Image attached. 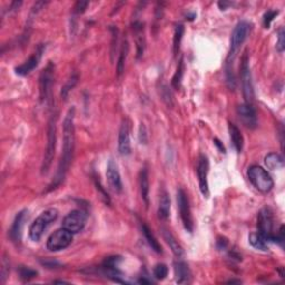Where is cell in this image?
I'll return each mask as SVG.
<instances>
[{
  "label": "cell",
  "mask_w": 285,
  "mask_h": 285,
  "mask_svg": "<svg viewBox=\"0 0 285 285\" xmlns=\"http://www.w3.org/2000/svg\"><path fill=\"white\" fill-rule=\"evenodd\" d=\"M208 170L209 163L207 156L204 154H200L198 159V166H196V174H198L200 190L205 198H208L209 190H208Z\"/></svg>",
  "instance_id": "7c38bea8"
},
{
  "label": "cell",
  "mask_w": 285,
  "mask_h": 285,
  "mask_svg": "<svg viewBox=\"0 0 285 285\" xmlns=\"http://www.w3.org/2000/svg\"><path fill=\"white\" fill-rule=\"evenodd\" d=\"M273 214L270 208H263L257 216V233L261 234L267 243L273 236Z\"/></svg>",
  "instance_id": "8fae6325"
},
{
  "label": "cell",
  "mask_w": 285,
  "mask_h": 285,
  "mask_svg": "<svg viewBox=\"0 0 285 285\" xmlns=\"http://www.w3.org/2000/svg\"><path fill=\"white\" fill-rule=\"evenodd\" d=\"M214 144H215V145L217 146V148L220 149V152H221V153H225L224 146H223V144H222V142H220L219 138H214Z\"/></svg>",
  "instance_id": "f35d334b"
},
{
  "label": "cell",
  "mask_w": 285,
  "mask_h": 285,
  "mask_svg": "<svg viewBox=\"0 0 285 285\" xmlns=\"http://www.w3.org/2000/svg\"><path fill=\"white\" fill-rule=\"evenodd\" d=\"M26 214L27 211H22L17 214L14 222H12L11 228L9 230V236L11 238V241L14 243H19L22 240V234H23V228L24 223L26 221Z\"/></svg>",
  "instance_id": "e0dca14e"
},
{
  "label": "cell",
  "mask_w": 285,
  "mask_h": 285,
  "mask_svg": "<svg viewBox=\"0 0 285 285\" xmlns=\"http://www.w3.org/2000/svg\"><path fill=\"white\" fill-rule=\"evenodd\" d=\"M138 283H141V284H152V280H148V279H146V278H141L140 280H138Z\"/></svg>",
  "instance_id": "60d3db41"
},
{
  "label": "cell",
  "mask_w": 285,
  "mask_h": 285,
  "mask_svg": "<svg viewBox=\"0 0 285 285\" xmlns=\"http://www.w3.org/2000/svg\"><path fill=\"white\" fill-rule=\"evenodd\" d=\"M184 70H185V67H184V59H183V57H182L181 59H179L177 69H176V73H175L174 77H173V81H171V85H173L174 88H176V89H178V88L181 87V83H182V79H183Z\"/></svg>",
  "instance_id": "f1b7e54d"
},
{
  "label": "cell",
  "mask_w": 285,
  "mask_h": 285,
  "mask_svg": "<svg viewBox=\"0 0 285 285\" xmlns=\"http://www.w3.org/2000/svg\"><path fill=\"white\" fill-rule=\"evenodd\" d=\"M184 30H185V28H184L182 24H178L175 28L174 41H173V48H174V56L175 57L177 56V54L179 53V48H181V43H182V39H183Z\"/></svg>",
  "instance_id": "4316f807"
},
{
  "label": "cell",
  "mask_w": 285,
  "mask_h": 285,
  "mask_svg": "<svg viewBox=\"0 0 285 285\" xmlns=\"http://www.w3.org/2000/svg\"><path fill=\"white\" fill-rule=\"evenodd\" d=\"M142 234H144V236L146 238V241H147L148 243V245L152 247V250L154 251V252H156L158 254H161L163 252V250H162V246L161 244H159L158 241H157V238L155 237V235L153 234L152 230H150V228L147 226V224H145L144 222H142Z\"/></svg>",
  "instance_id": "cb8c5ba5"
},
{
  "label": "cell",
  "mask_w": 285,
  "mask_h": 285,
  "mask_svg": "<svg viewBox=\"0 0 285 285\" xmlns=\"http://www.w3.org/2000/svg\"><path fill=\"white\" fill-rule=\"evenodd\" d=\"M153 273L157 280H164L167 276V273H169V269H167V266L165 265V264L159 263L155 265Z\"/></svg>",
  "instance_id": "1f68e13d"
},
{
  "label": "cell",
  "mask_w": 285,
  "mask_h": 285,
  "mask_svg": "<svg viewBox=\"0 0 285 285\" xmlns=\"http://www.w3.org/2000/svg\"><path fill=\"white\" fill-rule=\"evenodd\" d=\"M118 152L121 156H128L131 147V123L127 118L123 119L118 134Z\"/></svg>",
  "instance_id": "4fadbf2b"
},
{
  "label": "cell",
  "mask_w": 285,
  "mask_h": 285,
  "mask_svg": "<svg viewBox=\"0 0 285 285\" xmlns=\"http://www.w3.org/2000/svg\"><path fill=\"white\" fill-rule=\"evenodd\" d=\"M106 177L108 185H110L113 192L120 193L123 191V182H121L120 173L118 171V166H117V164L114 162V159H110V161H108Z\"/></svg>",
  "instance_id": "9a60e30c"
},
{
  "label": "cell",
  "mask_w": 285,
  "mask_h": 285,
  "mask_svg": "<svg viewBox=\"0 0 285 285\" xmlns=\"http://www.w3.org/2000/svg\"><path fill=\"white\" fill-rule=\"evenodd\" d=\"M177 204L179 209V215L183 222V225L188 233L193 232L194 223H193V216L191 212L190 200H188L186 192L183 188H179L177 192Z\"/></svg>",
  "instance_id": "30bf717a"
},
{
  "label": "cell",
  "mask_w": 285,
  "mask_h": 285,
  "mask_svg": "<svg viewBox=\"0 0 285 285\" xmlns=\"http://www.w3.org/2000/svg\"><path fill=\"white\" fill-rule=\"evenodd\" d=\"M247 177L252 185L261 193H269L274 186L271 175L259 165H252L247 170Z\"/></svg>",
  "instance_id": "5b68a950"
},
{
  "label": "cell",
  "mask_w": 285,
  "mask_h": 285,
  "mask_svg": "<svg viewBox=\"0 0 285 285\" xmlns=\"http://www.w3.org/2000/svg\"><path fill=\"white\" fill-rule=\"evenodd\" d=\"M241 82L243 88V95H244L245 103L252 104L254 99V88L252 83V75H251L250 66H249V57L247 54L243 56L241 64Z\"/></svg>",
  "instance_id": "ba28073f"
},
{
  "label": "cell",
  "mask_w": 285,
  "mask_h": 285,
  "mask_svg": "<svg viewBox=\"0 0 285 285\" xmlns=\"http://www.w3.org/2000/svg\"><path fill=\"white\" fill-rule=\"evenodd\" d=\"M87 223V214L82 209H74L65 216L62 228L69 230L71 234L82 232Z\"/></svg>",
  "instance_id": "9c48e42d"
},
{
  "label": "cell",
  "mask_w": 285,
  "mask_h": 285,
  "mask_svg": "<svg viewBox=\"0 0 285 285\" xmlns=\"http://www.w3.org/2000/svg\"><path fill=\"white\" fill-rule=\"evenodd\" d=\"M140 141L142 144H147V132L144 124H141L140 126Z\"/></svg>",
  "instance_id": "8d00e7d4"
},
{
  "label": "cell",
  "mask_w": 285,
  "mask_h": 285,
  "mask_svg": "<svg viewBox=\"0 0 285 285\" xmlns=\"http://www.w3.org/2000/svg\"><path fill=\"white\" fill-rule=\"evenodd\" d=\"M75 107L71 106L64 119L62 125V148L59 165L56 171V176L53 183L50 184L49 190H54L64 181L68 170L73 163L74 150H75Z\"/></svg>",
  "instance_id": "6da1fadb"
},
{
  "label": "cell",
  "mask_w": 285,
  "mask_h": 285,
  "mask_svg": "<svg viewBox=\"0 0 285 285\" xmlns=\"http://www.w3.org/2000/svg\"><path fill=\"white\" fill-rule=\"evenodd\" d=\"M238 118L243 123L245 127L253 129L257 126V115L256 111L253 107L252 104H241L237 107Z\"/></svg>",
  "instance_id": "5bb4252c"
},
{
  "label": "cell",
  "mask_w": 285,
  "mask_h": 285,
  "mask_svg": "<svg viewBox=\"0 0 285 285\" xmlns=\"http://www.w3.org/2000/svg\"><path fill=\"white\" fill-rule=\"evenodd\" d=\"M278 15L279 11L276 10H269L267 12H265V15H264V26H265V28H270L271 23L273 22V19Z\"/></svg>",
  "instance_id": "e575fe53"
},
{
  "label": "cell",
  "mask_w": 285,
  "mask_h": 285,
  "mask_svg": "<svg viewBox=\"0 0 285 285\" xmlns=\"http://www.w3.org/2000/svg\"><path fill=\"white\" fill-rule=\"evenodd\" d=\"M233 3L232 2H228V1H220L219 2V7L221 8V10H226L228 9V7L232 6Z\"/></svg>",
  "instance_id": "ab89813d"
},
{
  "label": "cell",
  "mask_w": 285,
  "mask_h": 285,
  "mask_svg": "<svg viewBox=\"0 0 285 285\" xmlns=\"http://www.w3.org/2000/svg\"><path fill=\"white\" fill-rule=\"evenodd\" d=\"M88 5H89L88 1H77L76 5L74 7L75 12H76V14H83V12L87 9Z\"/></svg>",
  "instance_id": "d590c367"
},
{
  "label": "cell",
  "mask_w": 285,
  "mask_h": 285,
  "mask_svg": "<svg viewBox=\"0 0 285 285\" xmlns=\"http://www.w3.org/2000/svg\"><path fill=\"white\" fill-rule=\"evenodd\" d=\"M162 234H163V237H164V240L167 243V245L171 247V252H173L178 258L182 257L184 255V250L182 245L178 243V241L176 240L173 234H171L170 230L166 228H162Z\"/></svg>",
  "instance_id": "44dd1931"
},
{
  "label": "cell",
  "mask_w": 285,
  "mask_h": 285,
  "mask_svg": "<svg viewBox=\"0 0 285 285\" xmlns=\"http://www.w3.org/2000/svg\"><path fill=\"white\" fill-rule=\"evenodd\" d=\"M228 283H241V281H234V280H232V281H228Z\"/></svg>",
  "instance_id": "b9f144b4"
},
{
  "label": "cell",
  "mask_w": 285,
  "mask_h": 285,
  "mask_svg": "<svg viewBox=\"0 0 285 285\" xmlns=\"http://www.w3.org/2000/svg\"><path fill=\"white\" fill-rule=\"evenodd\" d=\"M140 190L142 200H144L146 207L149 205V178H148V170L146 167H142L140 171Z\"/></svg>",
  "instance_id": "ffe728a7"
},
{
  "label": "cell",
  "mask_w": 285,
  "mask_h": 285,
  "mask_svg": "<svg viewBox=\"0 0 285 285\" xmlns=\"http://www.w3.org/2000/svg\"><path fill=\"white\" fill-rule=\"evenodd\" d=\"M133 30L134 35L136 38V46H137V58H140L144 55L145 52V36H144V24L141 22L133 23Z\"/></svg>",
  "instance_id": "d6986e66"
},
{
  "label": "cell",
  "mask_w": 285,
  "mask_h": 285,
  "mask_svg": "<svg viewBox=\"0 0 285 285\" xmlns=\"http://www.w3.org/2000/svg\"><path fill=\"white\" fill-rule=\"evenodd\" d=\"M228 242L226 240L225 237H220L219 240H217V247H219L220 250H224L226 249V246H228Z\"/></svg>",
  "instance_id": "74e56055"
},
{
  "label": "cell",
  "mask_w": 285,
  "mask_h": 285,
  "mask_svg": "<svg viewBox=\"0 0 285 285\" xmlns=\"http://www.w3.org/2000/svg\"><path fill=\"white\" fill-rule=\"evenodd\" d=\"M54 78H55V66L49 62L41 71L39 77V95L43 103H49L52 100Z\"/></svg>",
  "instance_id": "8992f818"
},
{
  "label": "cell",
  "mask_w": 285,
  "mask_h": 285,
  "mask_svg": "<svg viewBox=\"0 0 285 285\" xmlns=\"http://www.w3.org/2000/svg\"><path fill=\"white\" fill-rule=\"evenodd\" d=\"M9 272H10V263H9V259H8L6 256H3L2 261H1V270H0V281H1V283H3L6 281V279L8 278V275H9Z\"/></svg>",
  "instance_id": "d6a6232c"
},
{
  "label": "cell",
  "mask_w": 285,
  "mask_h": 285,
  "mask_svg": "<svg viewBox=\"0 0 285 285\" xmlns=\"http://www.w3.org/2000/svg\"><path fill=\"white\" fill-rule=\"evenodd\" d=\"M44 53V46L40 45L38 46V48L36 49V52L32 54V55L28 58V59L18 67H16V73L20 75V76H27L31 73V71L37 68L39 61L41 59V56H43Z\"/></svg>",
  "instance_id": "2e32d148"
},
{
  "label": "cell",
  "mask_w": 285,
  "mask_h": 285,
  "mask_svg": "<svg viewBox=\"0 0 285 285\" xmlns=\"http://www.w3.org/2000/svg\"><path fill=\"white\" fill-rule=\"evenodd\" d=\"M175 279L178 284H188L192 281V273L187 264L183 261H176L174 263Z\"/></svg>",
  "instance_id": "ac0fdd59"
},
{
  "label": "cell",
  "mask_w": 285,
  "mask_h": 285,
  "mask_svg": "<svg viewBox=\"0 0 285 285\" xmlns=\"http://www.w3.org/2000/svg\"><path fill=\"white\" fill-rule=\"evenodd\" d=\"M265 164L269 170H280L284 166L283 157L276 153H270L265 157Z\"/></svg>",
  "instance_id": "d4e9b609"
},
{
  "label": "cell",
  "mask_w": 285,
  "mask_h": 285,
  "mask_svg": "<svg viewBox=\"0 0 285 285\" xmlns=\"http://www.w3.org/2000/svg\"><path fill=\"white\" fill-rule=\"evenodd\" d=\"M58 217V211L56 208H49L45 211L32 222V224L29 228V237L33 242H38L41 236L44 235L45 230L48 228V226L54 223Z\"/></svg>",
  "instance_id": "277c9868"
},
{
  "label": "cell",
  "mask_w": 285,
  "mask_h": 285,
  "mask_svg": "<svg viewBox=\"0 0 285 285\" xmlns=\"http://www.w3.org/2000/svg\"><path fill=\"white\" fill-rule=\"evenodd\" d=\"M73 242V234L66 228H61L54 232L47 240V249L50 252H58L65 250Z\"/></svg>",
  "instance_id": "52a82bcc"
},
{
  "label": "cell",
  "mask_w": 285,
  "mask_h": 285,
  "mask_svg": "<svg viewBox=\"0 0 285 285\" xmlns=\"http://www.w3.org/2000/svg\"><path fill=\"white\" fill-rule=\"evenodd\" d=\"M276 49L279 53H283L285 49V31L284 28H281L278 35V41H276Z\"/></svg>",
  "instance_id": "836d02e7"
},
{
  "label": "cell",
  "mask_w": 285,
  "mask_h": 285,
  "mask_svg": "<svg viewBox=\"0 0 285 285\" xmlns=\"http://www.w3.org/2000/svg\"><path fill=\"white\" fill-rule=\"evenodd\" d=\"M18 273H19V278L23 281H30L38 275V272L27 266H19Z\"/></svg>",
  "instance_id": "f546056e"
},
{
  "label": "cell",
  "mask_w": 285,
  "mask_h": 285,
  "mask_svg": "<svg viewBox=\"0 0 285 285\" xmlns=\"http://www.w3.org/2000/svg\"><path fill=\"white\" fill-rule=\"evenodd\" d=\"M77 79H78V76L76 74H73L71 76L69 77L68 81H67L66 83V85L62 87V89H61V97L64 98V99H67V97H68V94H69V91L73 89V88L75 87V85H76V83H77Z\"/></svg>",
  "instance_id": "4dcf8cb0"
},
{
  "label": "cell",
  "mask_w": 285,
  "mask_h": 285,
  "mask_svg": "<svg viewBox=\"0 0 285 285\" xmlns=\"http://www.w3.org/2000/svg\"><path fill=\"white\" fill-rule=\"evenodd\" d=\"M128 50H129L128 41L126 38H124L123 44H121V48H120L118 64H117V74H118V76H120V75L123 74V71L125 69V61H126Z\"/></svg>",
  "instance_id": "484cf974"
},
{
  "label": "cell",
  "mask_w": 285,
  "mask_h": 285,
  "mask_svg": "<svg viewBox=\"0 0 285 285\" xmlns=\"http://www.w3.org/2000/svg\"><path fill=\"white\" fill-rule=\"evenodd\" d=\"M56 114L52 115L48 123L47 131V145L41 163V175H46L49 171L50 166L53 164V159L55 157L56 142H57V127H56Z\"/></svg>",
  "instance_id": "3957f363"
},
{
  "label": "cell",
  "mask_w": 285,
  "mask_h": 285,
  "mask_svg": "<svg viewBox=\"0 0 285 285\" xmlns=\"http://www.w3.org/2000/svg\"><path fill=\"white\" fill-rule=\"evenodd\" d=\"M251 31V25L247 22H240L237 25L234 31L232 33V38H230V47L228 58H226L225 62V75H226V83L230 90L235 89L236 86V78L235 74H234V61L237 56V53L242 45L244 44L247 36Z\"/></svg>",
  "instance_id": "7a4b0ae2"
},
{
  "label": "cell",
  "mask_w": 285,
  "mask_h": 285,
  "mask_svg": "<svg viewBox=\"0 0 285 285\" xmlns=\"http://www.w3.org/2000/svg\"><path fill=\"white\" fill-rule=\"evenodd\" d=\"M250 244L257 250L265 251L267 247V242L264 240V237L259 233H252L249 236Z\"/></svg>",
  "instance_id": "83f0119b"
},
{
  "label": "cell",
  "mask_w": 285,
  "mask_h": 285,
  "mask_svg": "<svg viewBox=\"0 0 285 285\" xmlns=\"http://www.w3.org/2000/svg\"><path fill=\"white\" fill-rule=\"evenodd\" d=\"M171 211V200L170 196L167 194L165 190L161 192V196H159V205H158V217L163 221L167 220L170 217Z\"/></svg>",
  "instance_id": "603a6c76"
},
{
  "label": "cell",
  "mask_w": 285,
  "mask_h": 285,
  "mask_svg": "<svg viewBox=\"0 0 285 285\" xmlns=\"http://www.w3.org/2000/svg\"><path fill=\"white\" fill-rule=\"evenodd\" d=\"M228 131H229V136L230 141H232V144L234 146V148L237 153H242L243 147H244V138L240 129L232 123L228 124Z\"/></svg>",
  "instance_id": "7402d4cb"
}]
</instances>
